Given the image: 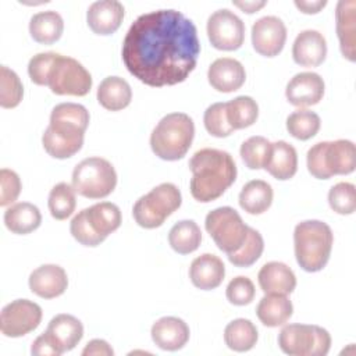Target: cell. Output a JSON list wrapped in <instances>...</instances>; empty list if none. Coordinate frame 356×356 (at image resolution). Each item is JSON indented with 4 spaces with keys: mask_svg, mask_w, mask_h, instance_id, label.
I'll list each match as a JSON object with an SVG mask.
<instances>
[{
    "mask_svg": "<svg viewBox=\"0 0 356 356\" xmlns=\"http://www.w3.org/2000/svg\"><path fill=\"white\" fill-rule=\"evenodd\" d=\"M200 43L195 24L177 10L139 15L122 42V61L129 74L149 86L184 82L195 70Z\"/></svg>",
    "mask_w": 356,
    "mask_h": 356,
    "instance_id": "obj_1",
    "label": "cell"
},
{
    "mask_svg": "<svg viewBox=\"0 0 356 356\" xmlns=\"http://www.w3.org/2000/svg\"><path fill=\"white\" fill-rule=\"evenodd\" d=\"M191 195L202 203L218 199L236 179V165L228 152L204 147L189 160Z\"/></svg>",
    "mask_w": 356,
    "mask_h": 356,
    "instance_id": "obj_2",
    "label": "cell"
},
{
    "mask_svg": "<svg viewBox=\"0 0 356 356\" xmlns=\"http://www.w3.org/2000/svg\"><path fill=\"white\" fill-rule=\"evenodd\" d=\"M332 243L334 235L330 225L320 220H306L295 227V257L300 268L307 273H316L325 267Z\"/></svg>",
    "mask_w": 356,
    "mask_h": 356,
    "instance_id": "obj_3",
    "label": "cell"
},
{
    "mask_svg": "<svg viewBox=\"0 0 356 356\" xmlns=\"http://www.w3.org/2000/svg\"><path fill=\"white\" fill-rule=\"evenodd\" d=\"M193 136V120L185 113H170L152 131L150 147L157 157L175 161L188 153Z\"/></svg>",
    "mask_w": 356,
    "mask_h": 356,
    "instance_id": "obj_4",
    "label": "cell"
},
{
    "mask_svg": "<svg viewBox=\"0 0 356 356\" xmlns=\"http://www.w3.org/2000/svg\"><path fill=\"white\" fill-rule=\"evenodd\" d=\"M306 160L309 172L317 179H328L332 175H346L355 171V145L348 139L318 142L307 150Z\"/></svg>",
    "mask_w": 356,
    "mask_h": 356,
    "instance_id": "obj_5",
    "label": "cell"
},
{
    "mask_svg": "<svg viewBox=\"0 0 356 356\" xmlns=\"http://www.w3.org/2000/svg\"><path fill=\"white\" fill-rule=\"evenodd\" d=\"M181 203L179 189L171 182H163L135 202L132 214L139 227L153 229L163 225L165 218L179 209Z\"/></svg>",
    "mask_w": 356,
    "mask_h": 356,
    "instance_id": "obj_6",
    "label": "cell"
},
{
    "mask_svg": "<svg viewBox=\"0 0 356 356\" xmlns=\"http://www.w3.org/2000/svg\"><path fill=\"white\" fill-rule=\"evenodd\" d=\"M117 185V172L113 164L103 157H88L72 171V188L89 199L108 196Z\"/></svg>",
    "mask_w": 356,
    "mask_h": 356,
    "instance_id": "obj_7",
    "label": "cell"
},
{
    "mask_svg": "<svg viewBox=\"0 0 356 356\" xmlns=\"http://www.w3.org/2000/svg\"><path fill=\"white\" fill-rule=\"evenodd\" d=\"M278 346L289 356H325L331 335L318 325L288 324L278 334Z\"/></svg>",
    "mask_w": 356,
    "mask_h": 356,
    "instance_id": "obj_8",
    "label": "cell"
},
{
    "mask_svg": "<svg viewBox=\"0 0 356 356\" xmlns=\"http://www.w3.org/2000/svg\"><path fill=\"white\" fill-rule=\"evenodd\" d=\"M204 227L217 248L227 254L236 252L243 245L249 229L239 213L229 206L211 210L206 216Z\"/></svg>",
    "mask_w": 356,
    "mask_h": 356,
    "instance_id": "obj_9",
    "label": "cell"
},
{
    "mask_svg": "<svg viewBox=\"0 0 356 356\" xmlns=\"http://www.w3.org/2000/svg\"><path fill=\"white\" fill-rule=\"evenodd\" d=\"M47 86L54 95L86 96L92 88V75L78 60L57 54L47 76Z\"/></svg>",
    "mask_w": 356,
    "mask_h": 356,
    "instance_id": "obj_10",
    "label": "cell"
},
{
    "mask_svg": "<svg viewBox=\"0 0 356 356\" xmlns=\"http://www.w3.org/2000/svg\"><path fill=\"white\" fill-rule=\"evenodd\" d=\"M207 36L217 50L232 51L242 46L245 24L228 8L214 11L207 19Z\"/></svg>",
    "mask_w": 356,
    "mask_h": 356,
    "instance_id": "obj_11",
    "label": "cell"
},
{
    "mask_svg": "<svg viewBox=\"0 0 356 356\" xmlns=\"http://www.w3.org/2000/svg\"><path fill=\"white\" fill-rule=\"evenodd\" d=\"M42 307L28 299H15L6 305L0 314V330L4 337L18 338L38 328Z\"/></svg>",
    "mask_w": 356,
    "mask_h": 356,
    "instance_id": "obj_12",
    "label": "cell"
},
{
    "mask_svg": "<svg viewBox=\"0 0 356 356\" xmlns=\"http://www.w3.org/2000/svg\"><path fill=\"white\" fill-rule=\"evenodd\" d=\"M89 125V111L78 103H60L50 114L49 129L71 142L82 143L85 131Z\"/></svg>",
    "mask_w": 356,
    "mask_h": 356,
    "instance_id": "obj_13",
    "label": "cell"
},
{
    "mask_svg": "<svg viewBox=\"0 0 356 356\" xmlns=\"http://www.w3.org/2000/svg\"><path fill=\"white\" fill-rule=\"evenodd\" d=\"M286 40V26L284 21L275 15L259 18L252 26L253 49L264 57L278 56Z\"/></svg>",
    "mask_w": 356,
    "mask_h": 356,
    "instance_id": "obj_14",
    "label": "cell"
},
{
    "mask_svg": "<svg viewBox=\"0 0 356 356\" xmlns=\"http://www.w3.org/2000/svg\"><path fill=\"white\" fill-rule=\"evenodd\" d=\"M324 81L316 72H299L291 78L286 85V100L296 107H309L317 104L324 96Z\"/></svg>",
    "mask_w": 356,
    "mask_h": 356,
    "instance_id": "obj_15",
    "label": "cell"
},
{
    "mask_svg": "<svg viewBox=\"0 0 356 356\" xmlns=\"http://www.w3.org/2000/svg\"><path fill=\"white\" fill-rule=\"evenodd\" d=\"M207 79L211 88L218 92H235L245 83V67L235 58L221 57L210 64Z\"/></svg>",
    "mask_w": 356,
    "mask_h": 356,
    "instance_id": "obj_16",
    "label": "cell"
},
{
    "mask_svg": "<svg viewBox=\"0 0 356 356\" xmlns=\"http://www.w3.org/2000/svg\"><path fill=\"white\" fill-rule=\"evenodd\" d=\"M29 289L43 298L53 299L63 295L68 286V277L63 267L57 264H43L29 275Z\"/></svg>",
    "mask_w": 356,
    "mask_h": 356,
    "instance_id": "obj_17",
    "label": "cell"
},
{
    "mask_svg": "<svg viewBox=\"0 0 356 356\" xmlns=\"http://www.w3.org/2000/svg\"><path fill=\"white\" fill-rule=\"evenodd\" d=\"M124 19V6L117 0H99L89 6L88 26L96 35L114 33Z\"/></svg>",
    "mask_w": 356,
    "mask_h": 356,
    "instance_id": "obj_18",
    "label": "cell"
},
{
    "mask_svg": "<svg viewBox=\"0 0 356 356\" xmlns=\"http://www.w3.org/2000/svg\"><path fill=\"white\" fill-rule=\"evenodd\" d=\"M327 56V42L323 33L306 29L298 33L292 44L293 61L302 67H318Z\"/></svg>",
    "mask_w": 356,
    "mask_h": 356,
    "instance_id": "obj_19",
    "label": "cell"
},
{
    "mask_svg": "<svg viewBox=\"0 0 356 356\" xmlns=\"http://www.w3.org/2000/svg\"><path fill=\"white\" fill-rule=\"evenodd\" d=\"M339 49L349 61L356 60V1L339 0L335 10Z\"/></svg>",
    "mask_w": 356,
    "mask_h": 356,
    "instance_id": "obj_20",
    "label": "cell"
},
{
    "mask_svg": "<svg viewBox=\"0 0 356 356\" xmlns=\"http://www.w3.org/2000/svg\"><path fill=\"white\" fill-rule=\"evenodd\" d=\"M152 339L163 350H178L189 341V327L178 317L167 316L152 325Z\"/></svg>",
    "mask_w": 356,
    "mask_h": 356,
    "instance_id": "obj_21",
    "label": "cell"
},
{
    "mask_svg": "<svg viewBox=\"0 0 356 356\" xmlns=\"http://www.w3.org/2000/svg\"><path fill=\"white\" fill-rule=\"evenodd\" d=\"M225 275V266L222 260L211 253H203L193 259L189 267V278L192 284L203 291L217 288Z\"/></svg>",
    "mask_w": 356,
    "mask_h": 356,
    "instance_id": "obj_22",
    "label": "cell"
},
{
    "mask_svg": "<svg viewBox=\"0 0 356 356\" xmlns=\"http://www.w3.org/2000/svg\"><path fill=\"white\" fill-rule=\"evenodd\" d=\"M257 281L266 295H289L296 286L295 273L285 263L281 261L266 263L257 274Z\"/></svg>",
    "mask_w": 356,
    "mask_h": 356,
    "instance_id": "obj_23",
    "label": "cell"
},
{
    "mask_svg": "<svg viewBox=\"0 0 356 356\" xmlns=\"http://www.w3.org/2000/svg\"><path fill=\"white\" fill-rule=\"evenodd\" d=\"M264 170L280 181L292 178L298 171V153L295 147L285 140L271 143V154Z\"/></svg>",
    "mask_w": 356,
    "mask_h": 356,
    "instance_id": "obj_24",
    "label": "cell"
},
{
    "mask_svg": "<svg viewBox=\"0 0 356 356\" xmlns=\"http://www.w3.org/2000/svg\"><path fill=\"white\" fill-rule=\"evenodd\" d=\"M97 102L110 111H120L129 106L132 90L129 83L120 76L104 78L97 88Z\"/></svg>",
    "mask_w": 356,
    "mask_h": 356,
    "instance_id": "obj_25",
    "label": "cell"
},
{
    "mask_svg": "<svg viewBox=\"0 0 356 356\" xmlns=\"http://www.w3.org/2000/svg\"><path fill=\"white\" fill-rule=\"evenodd\" d=\"M46 332L54 338L63 352H68L74 349L82 339L83 325L76 317L61 313L50 320Z\"/></svg>",
    "mask_w": 356,
    "mask_h": 356,
    "instance_id": "obj_26",
    "label": "cell"
},
{
    "mask_svg": "<svg viewBox=\"0 0 356 356\" xmlns=\"http://www.w3.org/2000/svg\"><path fill=\"white\" fill-rule=\"evenodd\" d=\"M40 222L42 214L39 209L29 202L14 203L4 211V224L13 234H29L38 229Z\"/></svg>",
    "mask_w": 356,
    "mask_h": 356,
    "instance_id": "obj_27",
    "label": "cell"
},
{
    "mask_svg": "<svg viewBox=\"0 0 356 356\" xmlns=\"http://www.w3.org/2000/svg\"><path fill=\"white\" fill-rule=\"evenodd\" d=\"M292 313V302L286 295L280 293L264 295L256 307V314L266 327H278L285 324L291 318Z\"/></svg>",
    "mask_w": 356,
    "mask_h": 356,
    "instance_id": "obj_28",
    "label": "cell"
},
{
    "mask_svg": "<svg viewBox=\"0 0 356 356\" xmlns=\"http://www.w3.org/2000/svg\"><path fill=\"white\" fill-rule=\"evenodd\" d=\"M64 31L63 17L53 10L40 11L32 15L29 21V33L35 42L51 44L57 42Z\"/></svg>",
    "mask_w": 356,
    "mask_h": 356,
    "instance_id": "obj_29",
    "label": "cell"
},
{
    "mask_svg": "<svg viewBox=\"0 0 356 356\" xmlns=\"http://www.w3.org/2000/svg\"><path fill=\"white\" fill-rule=\"evenodd\" d=\"M273 188L263 179H252L245 184L239 193V206L249 214H261L273 203Z\"/></svg>",
    "mask_w": 356,
    "mask_h": 356,
    "instance_id": "obj_30",
    "label": "cell"
},
{
    "mask_svg": "<svg viewBox=\"0 0 356 356\" xmlns=\"http://www.w3.org/2000/svg\"><path fill=\"white\" fill-rule=\"evenodd\" d=\"M86 217L92 228L103 238L118 229L122 221L120 207L111 202H100L88 207Z\"/></svg>",
    "mask_w": 356,
    "mask_h": 356,
    "instance_id": "obj_31",
    "label": "cell"
},
{
    "mask_svg": "<svg viewBox=\"0 0 356 356\" xmlns=\"http://www.w3.org/2000/svg\"><path fill=\"white\" fill-rule=\"evenodd\" d=\"M256 325L248 318H236L227 324L224 330L225 345L235 352H248L257 342Z\"/></svg>",
    "mask_w": 356,
    "mask_h": 356,
    "instance_id": "obj_32",
    "label": "cell"
},
{
    "mask_svg": "<svg viewBox=\"0 0 356 356\" xmlns=\"http://www.w3.org/2000/svg\"><path fill=\"white\" fill-rule=\"evenodd\" d=\"M200 242L202 231L193 220L178 221L168 232V243L179 254H189L195 252Z\"/></svg>",
    "mask_w": 356,
    "mask_h": 356,
    "instance_id": "obj_33",
    "label": "cell"
},
{
    "mask_svg": "<svg viewBox=\"0 0 356 356\" xmlns=\"http://www.w3.org/2000/svg\"><path fill=\"white\" fill-rule=\"evenodd\" d=\"M227 121L235 129H243L253 125L259 117V106L250 96H238L225 103Z\"/></svg>",
    "mask_w": 356,
    "mask_h": 356,
    "instance_id": "obj_34",
    "label": "cell"
},
{
    "mask_svg": "<svg viewBox=\"0 0 356 356\" xmlns=\"http://www.w3.org/2000/svg\"><path fill=\"white\" fill-rule=\"evenodd\" d=\"M75 193L76 192L72 185H68L67 182H60L51 188L47 206L53 218L61 221L74 213L76 206Z\"/></svg>",
    "mask_w": 356,
    "mask_h": 356,
    "instance_id": "obj_35",
    "label": "cell"
},
{
    "mask_svg": "<svg viewBox=\"0 0 356 356\" xmlns=\"http://www.w3.org/2000/svg\"><path fill=\"white\" fill-rule=\"evenodd\" d=\"M321 125L318 114L307 108H299L291 113L286 118V131L299 140H307L313 138Z\"/></svg>",
    "mask_w": 356,
    "mask_h": 356,
    "instance_id": "obj_36",
    "label": "cell"
},
{
    "mask_svg": "<svg viewBox=\"0 0 356 356\" xmlns=\"http://www.w3.org/2000/svg\"><path fill=\"white\" fill-rule=\"evenodd\" d=\"M241 157L250 170L264 168L271 154V142L264 136H250L241 145Z\"/></svg>",
    "mask_w": 356,
    "mask_h": 356,
    "instance_id": "obj_37",
    "label": "cell"
},
{
    "mask_svg": "<svg viewBox=\"0 0 356 356\" xmlns=\"http://www.w3.org/2000/svg\"><path fill=\"white\" fill-rule=\"evenodd\" d=\"M264 250V241L259 231L249 227L243 245L234 253L227 254L228 260L236 267H249L257 261Z\"/></svg>",
    "mask_w": 356,
    "mask_h": 356,
    "instance_id": "obj_38",
    "label": "cell"
},
{
    "mask_svg": "<svg viewBox=\"0 0 356 356\" xmlns=\"http://www.w3.org/2000/svg\"><path fill=\"white\" fill-rule=\"evenodd\" d=\"M24 96V86L19 76L6 65L0 68V106L3 108L17 107Z\"/></svg>",
    "mask_w": 356,
    "mask_h": 356,
    "instance_id": "obj_39",
    "label": "cell"
},
{
    "mask_svg": "<svg viewBox=\"0 0 356 356\" xmlns=\"http://www.w3.org/2000/svg\"><path fill=\"white\" fill-rule=\"evenodd\" d=\"M330 207L342 216L352 214L356 210V189L350 182H338L328 192Z\"/></svg>",
    "mask_w": 356,
    "mask_h": 356,
    "instance_id": "obj_40",
    "label": "cell"
},
{
    "mask_svg": "<svg viewBox=\"0 0 356 356\" xmlns=\"http://www.w3.org/2000/svg\"><path fill=\"white\" fill-rule=\"evenodd\" d=\"M203 122L206 131L216 138H225L234 132V129L229 127L227 121L225 103L210 104L204 111Z\"/></svg>",
    "mask_w": 356,
    "mask_h": 356,
    "instance_id": "obj_41",
    "label": "cell"
},
{
    "mask_svg": "<svg viewBox=\"0 0 356 356\" xmlns=\"http://www.w3.org/2000/svg\"><path fill=\"white\" fill-rule=\"evenodd\" d=\"M70 231L71 235L83 246H97L100 245L106 238L100 236L90 225L88 217H86V209L81 210L70 222Z\"/></svg>",
    "mask_w": 356,
    "mask_h": 356,
    "instance_id": "obj_42",
    "label": "cell"
},
{
    "mask_svg": "<svg viewBox=\"0 0 356 356\" xmlns=\"http://www.w3.org/2000/svg\"><path fill=\"white\" fill-rule=\"evenodd\" d=\"M254 293H256L254 284L252 282L250 278L243 275H238L232 278L227 285V291H225L228 302L236 306L249 305L253 300Z\"/></svg>",
    "mask_w": 356,
    "mask_h": 356,
    "instance_id": "obj_43",
    "label": "cell"
},
{
    "mask_svg": "<svg viewBox=\"0 0 356 356\" xmlns=\"http://www.w3.org/2000/svg\"><path fill=\"white\" fill-rule=\"evenodd\" d=\"M57 54L58 53H54V51L38 53L29 60L28 75L33 83L40 86H47V76Z\"/></svg>",
    "mask_w": 356,
    "mask_h": 356,
    "instance_id": "obj_44",
    "label": "cell"
},
{
    "mask_svg": "<svg viewBox=\"0 0 356 356\" xmlns=\"http://www.w3.org/2000/svg\"><path fill=\"white\" fill-rule=\"evenodd\" d=\"M0 184H1V193H0V206H8L14 200H17L21 192V179L18 174L8 168H1L0 171Z\"/></svg>",
    "mask_w": 356,
    "mask_h": 356,
    "instance_id": "obj_45",
    "label": "cell"
},
{
    "mask_svg": "<svg viewBox=\"0 0 356 356\" xmlns=\"http://www.w3.org/2000/svg\"><path fill=\"white\" fill-rule=\"evenodd\" d=\"M31 353L35 356H60L64 352L49 332H43L33 341Z\"/></svg>",
    "mask_w": 356,
    "mask_h": 356,
    "instance_id": "obj_46",
    "label": "cell"
},
{
    "mask_svg": "<svg viewBox=\"0 0 356 356\" xmlns=\"http://www.w3.org/2000/svg\"><path fill=\"white\" fill-rule=\"evenodd\" d=\"M83 356H113V348L104 339H92L82 350Z\"/></svg>",
    "mask_w": 356,
    "mask_h": 356,
    "instance_id": "obj_47",
    "label": "cell"
},
{
    "mask_svg": "<svg viewBox=\"0 0 356 356\" xmlns=\"http://www.w3.org/2000/svg\"><path fill=\"white\" fill-rule=\"evenodd\" d=\"M295 6L305 14H317L327 6V0H295Z\"/></svg>",
    "mask_w": 356,
    "mask_h": 356,
    "instance_id": "obj_48",
    "label": "cell"
},
{
    "mask_svg": "<svg viewBox=\"0 0 356 356\" xmlns=\"http://www.w3.org/2000/svg\"><path fill=\"white\" fill-rule=\"evenodd\" d=\"M234 6L241 8L243 13L252 14L266 6V1H234Z\"/></svg>",
    "mask_w": 356,
    "mask_h": 356,
    "instance_id": "obj_49",
    "label": "cell"
}]
</instances>
